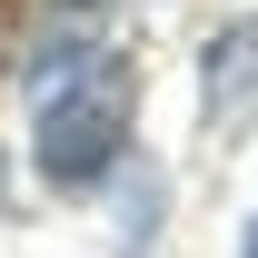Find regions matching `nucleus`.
I'll list each match as a JSON object with an SVG mask.
<instances>
[{"instance_id":"1","label":"nucleus","mask_w":258,"mask_h":258,"mask_svg":"<svg viewBox=\"0 0 258 258\" xmlns=\"http://www.w3.org/2000/svg\"><path fill=\"white\" fill-rule=\"evenodd\" d=\"M119 159H129V60H90L40 109V179L50 189H99Z\"/></svg>"},{"instance_id":"2","label":"nucleus","mask_w":258,"mask_h":258,"mask_svg":"<svg viewBox=\"0 0 258 258\" xmlns=\"http://www.w3.org/2000/svg\"><path fill=\"white\" fill-rule=\"evenodd\" d=\"M248 60H258V20H248V30H228V50H209V119L248 99V80H238Z\"/></svg>"},{"instance_id":"3","label":"nucleus","mask_w":258,"mask_h":258,"mask_svg":"<svg viewBox=\"0 0 258 258\" xmlns=\"http://www.w3.org/2000/svg\"><path fill=\"white\" fill-rule=\"evenodd\" d=\"M60 10H99V0H60Z\"/></svg>"}]
</instances>
